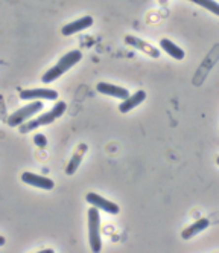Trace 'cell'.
Returning <instances> with one entry per match:
<instances>
[{
  "mask_svg": "<svg viewBox=\"0 0 219 253\" xmlns=\"http://www.w3.org/2000/svg\"><path fill=\"white\" fill-rule=\"evenodd\" d=\"M81 60H82V52L81 50L75 49V50L67 52L66 55L57 64H55L52 69H49L46 74L43 75V78H41L43 83L49 84V83H52L55 80H58L63 74H66L69 69H72L75 64H78Z\"/></svg>",
  "mask_w": 219,
  "mask_h": 253,
  "instance_id": "6da1fadb",
  "label": "cell"
},
{
  "mask_svg": "<svg viewBox=\"0 0 219 253\" xmlns=\"http://www.w3.org/2000/svg\"><path fill=\"white\" fill-rule=\"evenodd\" d=\"M66 108H67L66 102H64V101H60V102L55 104V107L52 108V110H49L47 113H43V115L38 116V118L29 119V121H26L25 124H22L20 126H18V130H20L22 134H26V133H29V131H32V130H35V128H38V126L49 125V124L55 122V119H58L60 116H63L64 112H66Z\"/></svg>",
  "mask_w": 219,
  "mask_h": 253,
  "instance_id": "7a4b0ae2",
  "label": "cell"
},
{
  "mask_svg": "<svg viewBox=\"0 0 219 253\" xmlns=\"http://www.w3.org/2000/svg\"><path fill=\"white\" fill-rule=\"evenodd\" d=\"M88 243L93 252H101V218H99V209L96 206L88 209Z\"/></svg>",
  "mask_w": 219,
  "mask_h": 253,
  "instance_id": "3957f363",
  "label": "cell"
},
{
  "mask_svg": "<svg viewBox=\"0 0 219 253\" xmlns=\"http://www.w3.org/2000/svg\"><path fill=\"white\" fill-rule=\"evenodd\" d=\"M40 110H43V102L41 101H32L31 104L18 108L9 118H8V125L9 126H20L26 121H29L34 115H36Z\"/></svg>",
  "mask_w": 219,
  "mask_h": 253,
  "instance_id": "277c9868",
  "label": "cell"
},
{
  "mask_svg": "<svg viewBox=\"0 0 219 253\" xmlns=\"http://www.w3.org/2000/svg\"><path fill=\"white\" fill-rule=\"evenodd\" d=\"M57 98H58V92L52 88H29L20 92V99L25 101H41V99L55 101Z\"/></svg>",
  "mask_w": 219,
  "mask_h": 253,
  "instance_id": "5b68a950",
  "label": "cell"
},
{
  "mask_svg": "<svg viewBox=\"0 0 219 253\" xmlns=\"http://www.w3.org/2000/svg\"><path fill=\"white\" fill-rule=\"evenodd\" d=\"M85 200H87L91 206H96L98 209H102V211H105V212H108V213H113V215L119 213V211H120L119 206H117L116 203L110 202V200H105L104 197H101V195H98V194H95V192L87 194Z\"/></svg>",
  "mask_w": 219,
  "mask_h": 253,
  "instance_id": "8992f818",
  "label": "cell"
},
{
  "mask_svg": "<svg viewBox=\"0 0 219 253\" xmlns=\"http://www.w3.org/2000/svg\"><path fill=\"white\" fill-rule=\"evenodd\" d=\"M22 180L26 185L35 186V188H41V189H53V186H55L53 180H50L49 177L36 175V174H32V172H23Z\"/></svg>",
  "mask_w": 219,
  "mask_h": 253,
  "instance_id": "52a82bcc",
  "label": "cell"
},
{
  "mask_svg": "<svg viewBox=\"0 0 219 253\" xmlns=\"http://www.w3.org/2000/svg\"><path fill=\"white\" fill-rule=\"evenodd\" d=\"M91 25H93V17L85 15L79 20H75V22H72L69 25H64L63 29H61V34L64 35V37H69V35H73V34H76L79 31H84V29L90 28Z\"/></svg>",
  "mask_w": 219,
  "mask_h": 253,
  "instance_id": "ba28073f",
  "label": "cell"
},
{
  "mask_svg": "<svg viewBox=\"0 0 219 253\" xmlns=\"http://www.w3.org/2000/svg\"><path fill=\"white\" fill-rule=\"evenodd\" d=\"M98 88V92L99 93H104V95H110V96H113V98H120V99H126V98H130V92H128L126 88L123 87H119V85H113V84H108V83H99L96 85Z\"/></svg>",
  "mask_w": 219,
  "mask_h": 253,
  "instance_id": "9c48e42d",
  "label": "cell"
},
{
  "mask_svg": "<svg viewBox=\"0 0 219 253\" xmlns=\"http://www.w3.org/2000/svg\"><path fill=\"white\" fill-rule=\"evenodd\" d=\"M146 98V92L145 90H139L134 95H131L130 98H126L125 101H122V104L119 105V112L120 113H128L130 110H133L134 107L140 105Z\"/></svg>",
  "mask_w": 219,
  "mask_h": 253,
  "instance_id": "30bf717a",
  "label": "cell"
},
{
  "mask_svg": "<svg viewBox=\"0 0 219 253\" xmlns=\"http://www.w3.org/2000/svg\"><path fill=\"white\" fill-rule=\"evenodd\" d=\"M209 227V220L207 218H199V220H196L192 226H189L184 232L181 233V237H182V240H190L192 237H195L196 233H199V232H203L204 229H207Z\"/></svg>",
  "mask_w": 219,
  "mask_h": 253,
  "instance_id": "8fae6325",
  "label": "cell"
},
{
  "mask_svg": "<svg viewBox=\"0 0 219 253\" xmlns=\"http://www.w3.org/2000/svg\"><path fill=\"white\" fill-rule=\"evenodd\" d=\"M160 46H161V49L168 53V55H171L172 58H175V60H182L184 58V50L182 49H180L175 43H172L171 40H168V39H163L161 42H160Z\"/></svg>",
  "mask_w": 219,
  "mask_h": 253,
  "instance_id": "7c38bea8",
  "label": "cell"
},
{
  "mask_svg": "<svg viewBox=\"0 0 219 253\" xmlns=\"http://www.w3.org/2000/svg\"><path fill=\"white\" fill-rule=\"evenodd\" d=\"M125 42H126V44L134 46V47L140 49L142 52L149 53V55H152V57H158V50H155V49H154L152 46H149V44H146L145 42H142V40L133 37V35H126V37H125Z\"/></svg>",
  "mask_w": 219,
  "mask_h": 253,
  "instance_id": "4fadbf2b",
  "label": "cell"
},
{
  "mask_svg": "<svg viewBox=\"0 0 219 253\" xmlns=\"http://www.w3.org/2000/svg\"><path fill=\"white\" fill-rule=\"evenodd\" d=\"M87 151V145H84V143H81L79 145V150L75 153V156L72 157V160L69 162V165H67V169H66V172L69 174V175H73L76 172V169H78V167H79V164H81V160H82V156H84V153Z\"/></svg>",
  "mask_w": 219,
  "mask_h": 253,
  "instance_id": "5bb4252c",
  "label": "cell"
},
{
  "mask_svg": "<svg viewBox=\"0 0 219 253\" xmlns=\"http://www.w3.org/2000/svg\"><path fill=\"white\" fill-rule=\"evenodd\" d=\"M189 2H193L199 6L206 8L207 11L213 12L215 15H219V3H216L215 0H189Z\"/></svg>",
  "mask_w": 219,
  "mask_h": 253,
  "instance_id": "9a60e30c",
  "label": "cell"
},
{
  "mask_svg": "<svg viewBox=\"0 0 219 253\" xmlns=\"http://www.w3.org/2000/svg\"><path fill=\"white\" fill-rule=\"evenodd\" d=\"M34 142H35V145H36V147H40V148H46V147H47V139H46V136L41 134V133H36V134L34 136Z\"/></svg>",
  "mask_w": 219,
  "mask_h": 253,
  "instance_id": "2e32d148",
  "label": "cell"
},
{
  "mask_svg": "<svg viewBox=\"0 0 219 253\" xmlns=\"http://www.w3.org/2000/svg\"><path fill=\"white\" fill-rule=\"evenodd\" d=\"M5 244V238L2 237V238H0V246H3Z\"/></svg>",
  "mask_w": 219,
  "mask_h": 253,
  "instance_id": "e0dca14e",
  "label": "cell"
},
{
  "mask_svg": "<svg viewBox=\"0 0 219 253\" xmlns=\"http://www.w3.org/2000/svg\"><path fill=\"white\" fill-rule=\"evenodd\" d=\"M216 164H218V165H219V156H218V157H216Z\"/></svg>",
  "mask_w": 219,
  "mask_h": 253,
  "instance_id": "ac0fdd59",
  "label": "cell"
}]
</instances>
